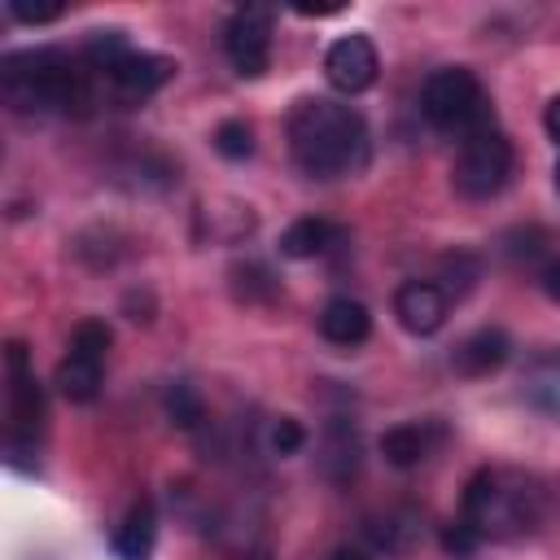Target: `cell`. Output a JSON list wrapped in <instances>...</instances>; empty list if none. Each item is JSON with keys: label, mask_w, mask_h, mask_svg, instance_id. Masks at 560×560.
I'll return each mask as SVG.
<instances>
[{"label": "cell", "mask_w": 560, "mask_h": 560, "mask_svg": "<svg viewBox=\"0 0 560 560\" xmlns=\"http://www.w3.org/2000/svg\"><path fill=\"white\" fill-rule=\"evenodd\" d=\"M420 114L433 131L442 136H477L486 127H494V109H490V92L481 88V79L468 66H442L424 79L420 88Z\"/></svg>", "instance_id": "obj_6"}, {"label": "cell", "mask_w": 560, "mask_h": 560, "mask_svg": "<svg viewBox=\"0 0 560 560\" xmlns=\"http://www.w3.org/2000/svg\"><path fill=\"white\" fill-rule=\"evenodd\" d=\"M66 13V4H26V0H9V18L26 22V26H44V22H57Z\"/></svg>", "instance_id": "obj_26"}, {"label": "cell", "mask_w": 560, "mask_h": 560, "mask_svg": "<svg viewBox=\"0 0 560 560\" xmlns=\"http://www.w3.org/2000/svg\"><path fill=\"white\" fill-rule=\"evenodd\" d=\"M0 96L18 114H83L92 105V74L79 52L57 44L18 48L0 61Z\"/></svg>", "instance_id": "obj_3"}, {"label": "cell", "mask_w": 560, "mask_h": 560, "mask_svg": "<svg viewBox=\"0 0 560 560\" xmlns=\"http://www.w3.org/2000/svg\"><path fill=\"white\" fill-rule=\"evenodd\" d=\"M162 407H166V420H171L175 429H184V433H197V429L206 424V398H201V389L188 385V381H171L166 394H162Z\"/></svg>", "instance_id": "obj_20"}, {"label": "cell", "mask_w": 560, "mask_h": 560, "mask_svg": "<svg viewBox=\"0 0 560 560\" xmlns=\"http://www.w3.org/2000/svg\"><path fill=\"white\" fill-rule=\"evenodd\" d=\"M153 547H158V508H153V499L140 494V499L122 512V521L114 525L109 551H114L118 560H149Z\"/></svg>", "instance_id": "obj_15"}, {"label": "cell", "mask_w": 560, "mask_h": 560, "mask_svg": "<svg viewBox=\"0 0 560 560\" xmlns=\"http://www.w3.org/2000/svg\"><path fill=\"white\" fill-rule=\"evenodd\" d=\"M538 284H542V293H547L551 302H560V258H551V262L538 271Z\"/></svg>", "instance_id": "obj_28"}, {"label": "cell", "mask_w": 560, "mask_h": 560, "mask_svg": "<svg viewBox=\"0 0 560 560\" xmlns=\"http://www.w3.org/2000/svg\"><path fill=\"white\" fill-rule=\"evenodd\" d=\"M477 276H481V258L468 254V249H455V254L442 258V276H438V280H446V284H442L446 298H464V293L477 284Z\"/></svg>", "instance_id": "obj_23"}, {"label": "cell", "mask_w": 560, "mask_h": 560, "mask_svg": "<svg viewBox=\"0 0 560 560\" xmlns=\"http://www.w3.org/2000/svg\"><path fill=\"white\" fill-rule=\"evenodd\" d=\"M79 61L83 70L92 74V83L101 79L118 105H140L149 101L158 88L171 83L175 74V61L162 57V52H144L127 39V31L109 26V31H92L79 48Z\"/></svg>", "instance_id": "obj_4"}, {"label": "cell", "mask_w": 560, "mask_h": 560, "mask_svg": "<svg viewBox=\"0 0 560 560\" xmlns=\"http://www.w3.org/2000/svg\"><path fill=\"white\" fill-rule=\"evenodd\" d=\"M109 324L105 319H79L66 346V359L57 363V389L66 402H92L105 381V354H109Z\"/></svg>", "instance_id": "obj_8"}, {"label": "cell", "mask_w": 560, "mask_h": 560, "mask_svg": "<svg viewBox=\"0 0 560 560\" xmlns=\"http://www.w3.org/2000/svg\"><path fill=\"white\" fill-rule=\"evenodd\" d=\"M319 472L337 486H346L359 472V429L346 416H328L319 438Z\"/></svg>", "instance_id": "obj_17"}, {"label": "cell", "mask_w": 560, "mask_h": 560, "mask_svg": "<svg viewBox=\"0 0 560 560\" xmlns=\"http://www.w3.org/2000/svg\"><path fill=\"white\" fill-rule=\"evenodd\" d=\"M451 442V429H446V420H438V416H429V420H402V424H394V429H385L381 433V459L389 464V468H420L424 459H433L442 446Z\"/></svg>", "instance_id": "obj_11"}, {"label": "cell", "mask_w": 560, "mask_h": 560, "mask_svg": "<svg viewBox=\"0 0 560 560\" xmlns=\"http://www.w3.org/2000/svg\"><path fill=\"white\" fill-rule=\"evenodd\" d=\"M542 127H547V136L560 144V92L547 101V109H542Z\"/></svg>", "instance_id": "obj_29"}, {"label": "cell", "mask_w": 560, "mask_h": 560, "mask_svg": "<svg viewBox=\"0 0 560 560\" xmlns=\"http://www.w3.org/2000/svg\"><path fill=\"white\" fill-rule=\"evenodd\" d=\"M214 153L228 162H245L254 153V127L245 118H223L214 127Z\"/></svg>", "instance_id": "obj_24"}, {"label": "cell", "mask_w": 560, "mask_h": 560, "mask_svg": "<svg viewBox=\"0 0 560 560\" xmlns=\"http://www.w3.org/2000/svg\"><path fill=\"white\" fill-rule=\"evenodd\" d=\"M512 354V337L499 328V324H486V328H472L455 350H451V368L468 381H481V376H494Z\"/></svg>", "instance_id": "obj_13"}, {"label": "cell", "mask_w": 560, "mask_h": 560, "mask_svg": "<svg viewBox=\"0 0 560 560\" xmlns=\"http://www.w3.org/2000/svg\"><path fill=\"white\" fill-rule=\"evenodd\" d=\"M262 446H267V455H276V459L298 455V451L306 446L302 420H298V416H271V420L262 424Z\"/></svg>", "instance_id": "obj_22"}, {"label": "cell", "mask_w": 560, "mask_h": 560, "mask_svg": "<svg viewBox=\"0 0 560 560\" xmlns=\"http://www.w3.org/2000/svg\"><path fill=\"white\" fill-rule=\"evenodd\" d=\"M551 516V486L529 468L490 464L477 468L459 499V521L486 542H516L542 529Z\"/></svg>", "instance_id": "obj_1"}, {"label": "cell", "mask_w": 560, "mask_h": 560, "mask_svg": "<svg viewBox=\"0 0 560 560\" xmlns=\"http://www.w3.org/2000/svg\"><path fill=\"white\" fill-rule=\"evenodd\" d=\"M551 175H556V188H560V158H556V171Z\"/></svg>", "instance_id": "obj_30"}, {"label": "cell", "mask_w": 560, "mask_h": 560, "mask_svg": "<svg viewBox=\"0 0 560 560\" xmlns=\"http://www.w3.org/2000/svg\"><path fill=\"white\" fill-rule=\"evenodd\" d=\"M271 9L267 4H241L223 26V52L241 79H258L271 66Z\"/></svg>", "instance_id": "obj_9"}, {"label": "cell", "mask_w": 560, "mask_h": 560, "mask_svg": "<svg viewBox=\"0 0 560 560\" xmlns=\"http://www.w3.org/2000/svg\"><path fill=\"white\" fill-rule=\"evenodd\" d=\"M284 136H289V153L298 171L311 179L359 175L372 158V136H368L363 114L328 96H302L289 109Z\"/></svg>", "instance_id": "obj_2"}, {"label": "cell", "mask_w": 560, "mask_h": 560, "mask_svg": "<svg viewBox=\"0 0 560 560\" xmlns=\"http://www.w3.org/2000/svg\"><path fill=\"white\" fill-rule=\"evenodd\" d=\"M521 398L529 411L547 416V420H560V346L556 350H542L525 363L521 372Z\"/></svg>", "instance_id": "obj_18"}, {"label": "cell", "mask_w": 560, "mask_h": 560, "mask_svg": "<svg viewBox=\"0 0 560 560\" xmlns=\"http://www.w3.org/2000/svg\"><path fill=\"white\" fill-rule=\"evenodd\" d=\"M363 538L372 551H385V556H407L420 547L424 538V525H420V512L416 508H385L376 516L363 521Z\"/></svg>", "instance_id": "obj_14"}, {"label": "cell", "mask_w": 560, "mask_h": 560, "mask_svg": "<svg viewBox=\"0 0 560 560\" xmlns=\"http://www.w3.org/2000/svg\"><path fill=\"white\" fill-rule=\"evenodd\" d=\"M394 315L411 337H433L451 315V298L438 280H402L394 293Z\"/></svg>", "instance_id": "obj_12"}, {"label": "cell", "mask_w": 560, "mask_h": 560, "mask_svg": "<svg viewBox=\"0 0 560 560\" xmlns=\"http://www.w3.org/2000/svg\"><path fill=\"white\" fill-rule=\"evenodd\" d=\"M315 324H319V337L332 341V346H363V341L372 337V315H368V306H363L359 298H346V293L328 298V302L319 306Z\"/></svg>", "instance_id": "obj_16"}, {"label": "cell", "mask_w": 560, "mask_h": 560, "mask_svg": "<svg viewBox=\"0 0 560 560\" xmlns=\"http://www.w3.org/2000/svg\"><path fill=\"white\" fill-rule=\"evenodd\" d=\"M337 241H341V228H337V223H328V219H319V214H302V219H293V223L280 232L276 245H280L284 258L306 262V258L328 254Z\"/></svg>", "instance_id": "obj_19"}, {"label": "cell", "mask_w": 560, "mask_h": 560, "mask_svg": "<svg viewBox=\"0 0 560 560\" xmlns=\"http://www.w3.org/2000/svg\"><path fill=\"white\" fill-rule=\"evenodd\" d=\"M376 74H381V57H376V44L368 35L350 31V35H341V39L328 44V52H324V79L337 92L359 96V92H368L376 83Z\"/></svg>", "instance_id": "obj_10"}, {"label": "cell", "mask_w": 560, "mask_h": 560, "mask_svg": "<svg viewBox=\"0 0 560 560\" xmlns=\"http://www.w3.org/2000/svg\"><path fill=\"white\" fill-rule=\"evenodd\" d=\"M512 171H516V149H512V140H508L499 127H486V131L459 140L451 179H455V192H459V197L486 201V197H494V192L508 188Z\"/></svg>", "instance_id": "obj_7"}, {"label": "cell", "mask_w": 560, "mask_h": 560, "mask_svg": "<svg viewBox=\"0 0 560 560\" xmlns=\"http://www.w3.org/2000/svg\"><path fill=\"white\" fill-rule=\"evenodd\" d=\"M328 560H376V551L368 542H341L328 551Z\"/></svg>", "instance_id": "obj_27"}, {"label": "cell", "mask_w": 560, "mask_h": 560, "mask_svg": "<svg viewBox=\"0 0 560 560\" xmlns=\"http://www.w3.org/2000/svg\"><path fill=\"white\" fill-rule=\"evenodd\" d=\"M4 464L18 472H35V455L39 451V433H44V385L35 381L31 354L22 341L4 346Z\"/></svg>", "instance_id": "obj_5"}, {"label": "cell", "mask_w": 560, "mask_h": 560, "mask_svg": "<svg viewBox=\"0 0 560 560\" xmlns=\"http://www.w3.org/2000/svg\"><path fill=\"white\" fill-rule=\"evenodd\" d=\"M442 547H446V556H455V560H468L477 547H481V538L464 525V521H451L446 529H442Z\"/></svg>", "instance_id": "obj_25"}, {"label": "cell", "mask_w": 560, "mask_h": 560, "mask_svg": "<svg viewBox=\"0 0 560 560\" xmlns=\"http://www.w3.org/2000/svg\"><path fill=\"white\" fill-rule=\"evenodd\" d=\"M232 289H236V298H245V302H271V298H280L276 271H271L267 262H258V258H245V262L232 267Z\"/></svg>", "instance_id": "obj_21"}]
</instances>
